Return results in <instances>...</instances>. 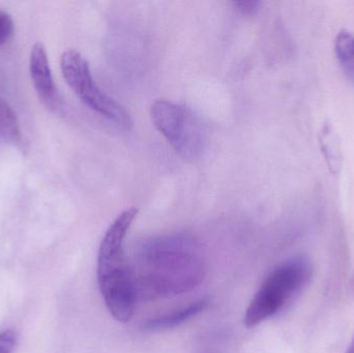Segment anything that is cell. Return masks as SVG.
Masks as SVG:
<instances>
[{"label": "cell", "instance_id": "11", "mask_svg": "<svg viewBox=\"0 0 354 353\" xmlns=\"http://www.w3.org/2000/svg\"><path fill=\"white\" fill-rule=\"evenodd\" d=\"M15 25L10 14L0 10V47L10 41L14 35Z\"/></svg>", "mask_w": 354, "mask_h": 353}, {"label": "cell", "instance_id": "1", "mask_svg": "<svg viewBox=\"0 0 354 353\" xmlns=\"http://www.w3.org/2000/svg\"><path fill=\"white\" fill-rule=\"evenodd\" d=\"M132 271L138 298L149 300L189 292L203 280L205 269L195 240L176 233L141 245Z\"/></svg>", "mask_w": 354, "mask_h": 353}, {"label": "cell", "instance_id": "3", "mask_svg": "<svg viewBox=\"0 0 354 353\" xmlns=\"http://www.w3.org/2000/svg\"><path fill=\"white\" fill-rule=\"evenodd\" d=\"M153 126L165 137L177 155L187 161L203 155L207 147V132L191 108L159 99L151 106Z\"/></svg>", "mask_w": 354, "mask_h": 353}, {"label": "cell", "instance_id": "14", "mask_svg": "<svg viewBox=\"0 0 354 353\" xmlns=\"http://www.w3.org/2000/svg\"><path fill=\"white\" fill-rule=\"evenodd\" d=\"M345 353H354V337L353 341H351V345H349L348 350Z\"/></svg>", "mask_w": 354, "mask_h": 353}, {"label": "cell", "instance_id": "7", "mask_svg": "<svg viewBox=\"0 0 354 353\" xmlns=\"http://www.w3.org/2000/svg\"><path fill=\"white\" fill-rule=\"evenodd\" d=\"M206 307H207V300L203 298V300L193 303L189 306L185 307V308L176 311V312L162 315V316L157 317V318L147 321L143 325V329L145 331L153 332L174 329V327L183 325L185 321H189V319L203 312Z\"/></svg>", "mask_w": 354, "mask_h": 353}, {"label": "cell", "instance_id": "4", "mask_svg": "<svg viewBox=\"0 0 354 353\" xmlns=\"http://www.w3.org/2000/svg\"><path fill=\"white\" fill-rule=\"evenodd\" d=\"M62 76L75 95L95 113L124 128L133 122L124 106L106 95L97 86L87 60L76 50H68L60 59Z\"/></svg>", "mask_w": 354, "mask_h": 353}, {"label": "cell", "instance_id": "9", "mask_svg": "<svg viewBox=\"0 0 354 353\" xmlns=\"http://www.w3.org/2000/svg\"><path fill=\"white\" fill-rule=\"evenodd\" d=\"M335 52L346 78L354 84V33L341 29L335 39Z\"/></svg>", "mask_w": 354, "mask_h": 353}, {"label": "cell", "instance_id": "2", "mask_svg": "<svg viewBox=\"0 0 354 353\" xmlns=\"http://www.w3.org/2000/svg\"><path fill=\"white\" fill-rule=\"evenodd\" d=\"M311 276L312 265L306 257H295L274 267L248 307L245 327H256L277 314Z\"/></svg>", "mask_w": 354, "mask_h": 353}, {"label": "cell", "instance_id": "10", "mask_svg": "<svg viewBox=\"0 0 354 353\" xmlns=\"http://www.w3.org/2000/svg\"><path fill=\"white\" fill-rule=\"evenodd\" d=\"M322 149L324 151L326 159L328 161V165L332 168H338L339 166V147L337 144L336 136L333 134L330 126H326L322 130Z\"/></svg>", "mask_w": 354, "mask_h": 353}, {"label": "cell", "instance_id": "8", "mask_svg": "<svg viewBox=\"0 0 354 353\" xmlns=\"http://www.w3.org/2000/svg\"><path fill=\"white\" fill-rule=\"evenodd\" d=\"M0 139L15 146L23 143L22 132L16 112L8 102L0 95Z\"/></svg>", "mask_w": 354, "mask_h": 353}, {"label": "cell", "instance_id": "12", "mask_svg": "<svg viewBox=\"0 0 354 353\" xmlns=\"http://www.w3.org/2000/svg\"><path fill=\"white\" fill-rule=\"evenodd\" d=\"M16 342L17 335L12 330L0 334V353H12Z\"/></svg>", "mask_w": 354, "mask_h": 353}, {"label": "cell", "instance_id": "6", "mask_svg": "<svg viewBox=\"0 0 354 353\" xmlns=\"http://www.w3.org/2000/svg\"><path fill=\"white\" fill-rule=\"evenodd\" d=\"M29 72L41 103L51 111L59 112L62 109V99L54 82L47 51L41 43L35 44L31 49Z\"/></svg>", "mask_w": 354, "mask_h": 353}, {"label": "cell", "instance_id": "5", "mask_svg": "<svg viewBox=\"0 0 354 353\" xmlns=\"http://www.w3.org/2000/svg\"><path fill=\"white\" fill-rule=\"evenodd\" d=\"M138 215L136 207L122 211L110 225L100 246L97 256V275L128 265L124 255V242L127 233Z\"/></svg>", "mask_w": 354, "mask_h": 353}, {"label": "cell", "instance_id": "13", "mask_svg": "<svg viewBox=\"0 0 354 353\" xmlns=\"http://www.w3.org/2000/svg\"><path fill=\"white\" fill-rule=\"evenodd\" d=\"M233 6L236 8L241 14L245 15V16H254L257 14L261 8V2L254 1V0H249V1H234Z\"/></svg>", "mask_w": 354, "mask_h": 353}]
</instances>
